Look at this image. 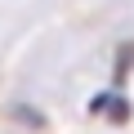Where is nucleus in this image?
Here are the masks:
<instances>
[{
	"instance_id": "1",
	"label": "nucleus",
	"mask_w": 134,
	"mask_h": 134,
	"mask_svg": "<svg viewBox=\"0 0 134 134\" xmlns=\"http://www.w3.org/2000/svg\"><path fill=\"white\" fill-rule=\"evenodd\" d=\"M94 112H103L107 121H125V116H130V103H125V98H112V94H98V98H94Z\"/></svg>"
}]
</instances>
